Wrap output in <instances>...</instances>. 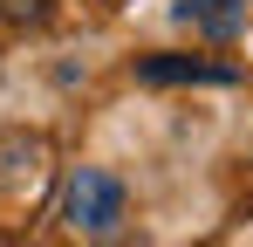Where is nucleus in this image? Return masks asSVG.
<instances>
[{
  "label": "nucleus",
  "instance_id": "obj_4",
  "mask_svg": "<svg viewBox=\"0 0 253 247\" xmlns=\"http://www.w3.org/2000/svg\"><path fill=\"white\" fill-rule=\"evenodd\" d=\"M0 7H7L14 21H42V14H48V0H0Z\"/></svg>",
  "mask_w": 253,
  "mask_h": 247
},
{
  "label": "nucleus",
  "instance_id": "obj_3",
  "mask_svg": "<svg viewBox=\"0 0 253 247\" xmlns=\"http://www.w3.org/2000/svg\"><path fill=\"white\" fill-rule=\"evenodd\" d=\"M137 82H240V69L199 62V55H151V62H137Z\"/></svg>",
  "mask_w": 253,
  "mask_h": 247
},
{
  "label": "nucleus",
  "instance_id": "obj_1",
  "mask_svg": "<svg viewBox=\"0 0 253 247\" xmlns=\"http://www.w3.org/2000/svg\"><path fill=\"white\" fill-rule=\"evenodd\" d=\"M62 220H69L76 234H117V227H124V179H117V172H103V165L69 172Z\"/></svg>",
  "mask_w": 253,
  "mask_h": 247
},
{
  "label": "nucleus",
  "instance_id": "obj_2",
  "mask_svg": "<svg viewBox=\"0 0 253 247\" xmlns=\"http://www.w3.org/2000/svg\"><path fill=\"white\" fill-rule=\"evenodd\" d=\"M178 21L199 28L206 41H233V35H247L253 0H178Z\"/></svg>",
  "mask_w": 253,
  "mask_h": 247
}]
</instances>
